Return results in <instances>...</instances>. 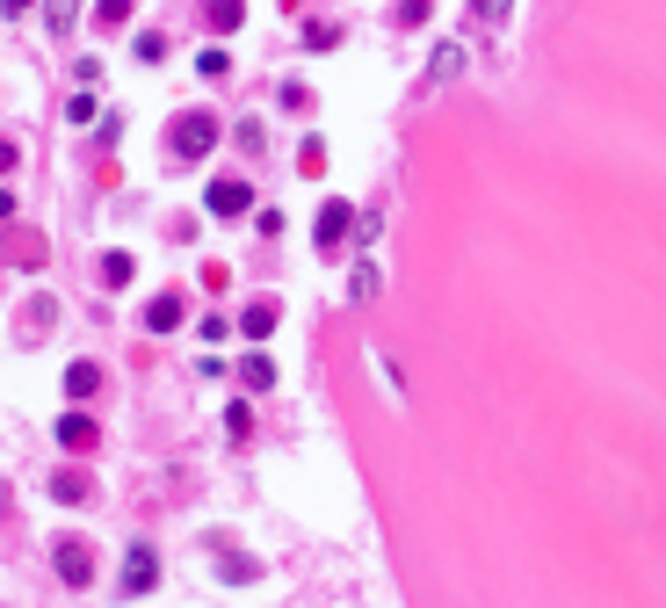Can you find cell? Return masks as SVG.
Wrapping results in <instances>:
<instances>
[{
    "mask_svg": "<svg viewBox=\"0 0 666 608\" xmlns=\"http://www.w3.org/2000/svg\"><path fill=\"white\" fill-rule=\"evenodd\" d=\"M210 145H218V116H210V109L174 116V131H167V152H174V160H203Z\"/></svg>",
    "mask_w": 666,
    "mask_h": 608,
    "instance_id": "obj_1",
    "label": "cell"
},
{
    "mask_svg": "<svg viewBox=\"0 0 666 608\" xmlns=\"http://www.w3.org/2000/svg\"><path fill=\"white\" fill-rule=\"evenodd\" d=\"M51 558H58V580H66V587H95V551H87V543H73V536H66Z\"/></svg>",
    "mask_w": 666,
    "mask_h": 608,
    "instance_id": "obj_2",
    "label": "cell"
},
{
    "mask_svg": "<svg viewBox=\"0 0 666 608\" xmlns=\"http://www.w3.org/2000/svg\"><path fill=\"white\" fill-rule=\"evenodd\" d=\"M348 225H355V203H341V196H333V203L319 210V254H341Z\"/></svg>",
    "mask_w": 666,
    "mask_h": 608,
    "instance_id": "obj_3",
    "label": "cell"
},
{
    "mask_svg": "<svg viewBox=\"0 0 666 608\" xmlns=\"http://www.w3.org/2000/svg\"><path fill=\"white\" fill-rule=\"evenodd\" d=\"M160 587V558L145 551V543H131V558H124V594H153Z\"/></svg>",
    "mask_w": 666,
    "mask_h": 608,
    "instance_id": "obj_4",
    "label": "cell"
},
{
    "mask_svg": "<svg viewBox=\"0 0 666 608\" xmlns=\"http://www.w3.org/2000/svg\"><path fill=\"white\" fill-rule=\"evenodd\" d=\"M210 218H239V210H247L254 203V189H247V181H210Z\"/></svg>",
    "mask_w": 666,
    "mask_h": 608,
    "instance_id": "obj_5",
    "label": "cell"
},
{
    "mask_svg": "<svg viewBox=\"0 0 666 608\" xmlns=\"http://www.w3.org/2000/svg\"><path fill=\"white\" fill-rule=\"evenodd\" d=\"M58 442H66V449H80V456H87V449L102 442V428H95V420H87V413H66V420H58Z\"/></svg>",
    "mask_w": 666,
    "mask_h": 608,
    "instance_id": "obj_6",
    "label": "cell"
},
{
    "mask_svg": "<svg viewBox=\"0 0 666 608\" xmlns=\"http://www.w3.org/2000/svg\"><path fill=\"white\" fill-rule=\"evenodd\" d=\"M181 326V297L174 290H160L153 304H145V333H174Z\"/></svg>",
    "mask_w": 666,
    "mask_h": 608,
    "instance_id": "obj_7",
    "label": "cell"
},
{
    "mask_svg": "<svg viewBox=\"0 0 666 608\" xmlns=\"http://www.w3.org/2000/svg\"><path fill=\"white\" fill-rule=\"evenodd\" d=\"M203 22L218 29V37H232V29L247 22V0H203Z\"/></svg>",
    "mask_w": 666,
    "mask_h": 608,
    "instance_id": "obj_8",
    "label": "cell"
},
{
    "mask_svg": "<svg viewBox=\"0 0 666 608\" xmlns=\"http://www.w3.org/2000/svg\"><path fill=\"white\" fill-rule=\"evenodd\" d=\"M239 333H247V341H268V333H276V304H247V319H239Z\"/></svg>",
    "mask_w": 666,
    "mask_h": 608,
    "instance_id": "obj_9",
    "label": "cell"
},
{
    "mask_svg": "<svg viewBox=\"0 0 666 608\" xmlns=\"http://www.w3.org/2000/svg\"><path fill=\"white\" fill-rule=\"evenodd\" d=\"M239 384H247V391H268V384H276V362H268V355H247V362H239Z\"/></svg>",
    "mask_w": 666,
    "mask_h": 608,
    "instance_id": "obj_10",
    "label": "cell"
},
{
    "mask_svg": "<svg viewBox=\"0 0 666 608\" xmlns=\"http://www.w3.org/2000/svg\"><path fill=\"white\" fill-rule=\"evenodd\" d=\"M66 391H73V399H95V391H102V370H95V362H73V370H66Z\"/></svg>",
    "mask_w": 666,
    "mask_h": 608,
    "instance_id": "obj_11",
    "label": "cell"
},
{
    "mask_svg": "<svg viewBox=\"0 0 666 608\" xmlns=\"http://www.w3.org/2000/svg\"><path fill=\"white\" fill-rule=\"evenodd\" d=\"M457 73H464V51H457V44H442V51H435V66H428V80H457Z\"/></svg>",
    "mask_w": 666,
    "mask_h": 608,
    "instance_id": "obj_12",
    "label": "cell"
},
{
    "mask_svg": "<svg viewBox=\"0 0 666 608\" xmlns=\"http://www.w3.org/2000/svg\"><path fill=\"white\" fill-rule=\"evenodd\" d=\"M102 283L124 290V283H131V254H102Z\"/></svg>",
    "mask_w": 666,
    "mask_h": 608,
    "instance_id": "obj_13",
    "label": "cell"
},
{
    "mask_svg": "<svg viewBox=\"0 0 666 608\" xmlns=\"http://www.w3.org/2000/svg\"><path fill=\"white\" fill-rule=\"evenodd\" d=\"M51 493L66 500V507H80V500H87V478H73V471H58V478H51Z\"/></svg>",
    "mask_w": 666,
    "mask_h": 608,
    "instance_id": "obj_14",
    "label": "cell"
},
{
    "mask_svg": "<svg viewBox=\"0 0 666 608\" xmlns=\"http://www.w3.org/2000/svg\"><path fill=\"white\" fill-rule=\"evenodd\" d=\"M95 22L102 29H124L131 22V0H95Z\"/></svg>",
    "mask_w": 666,
    "mask_h": 608,
    "instance_id": "obj_15",
    "label": "cell"
},
{
    "mask_svg": "<svg viewBox=\"0 0 666 608\" xmlns=\"http://www.w3.org/2000/svg\"><path fill=\"white\" fill-rule=\"evenodd\" d=\"M44 15H51V29H58V37H66V29L80 22V0H51V8H44Z\"/></svg>",
    "mask_w": 666,
    "mask_h": 608,
    "instance_id": "obj_16",
    "label": "cell"
},
{
    "mask_svg": "<svg viewBox=\"0 0 666 608\" xmlns=\"http://www.w3.org/2000/svg\"><path fill=\"white\" fill-rule=\"evenodd\" d=\"M297 167H305V174H326V145H319V138H305V152H297Z\"/></svg>",
    "mask_w": 666,
    "mask_h": 608,
    "instance_id": "obj_17",
    "label": "cell"
},
{
    "mask_svg": "<svg viewBox=\"0 0 666 608\" xmlns=\"http://www.w3.org/2000/svg\"><path fill=\"white\" fill-rule=\"evenodd\" d=\"M507 8H514V0H471V15H478V22H507Z\"/></svg>",
    "mask_w": 666,
    "mask_h": 608,
    "instance_id": "obj_18",
    "label": "cell"
},
{
    "mask_svg": "<svg viewBox=\"0 0 666 608\" xmlns=\"http://www.w3.org/2000/svg\"><path fill=\"white\" fill-rule=\"evenodd\" d=\"M138 58H145V66H160V58H167V37H153V29H145V37H138Z\"/></svg>",
    "mask_w": 666,
    "mask_h": 608,
    "instance_id": "obj_19",
    "label": "cell"
},
{
    "mask_svg": "<svg viewBox=\"0 0 666 608\" xmlns=\"http://www.w3.org/2000/svg\"><path fill=\"white\" fill-rule=\"evenodd\" d=\"M66 124H95V95H73L66 102Z\"/></svg>",
    "mask_w": 666,
    "mask_h": 608,
    "instance_id": "obj_20",
    "label": "cell"
},
{
    "mask_svg": "<svg viewBox=\"0 0 666 608\" xmlns=\"http://www.w3.org/2000/svg\"><path fill=\"white\" fill-rule=\"evenodd\" d=\"M22 167V152H15V138H0V174H15Z\"/></svg>",
    "mask_w": 666,
    "mask_h": 608,
    "instance_id": "obj_21",
    "label": "cell"
},
{
    "mask_svg": "<svg viewBox=\"0 0 666 608\" xmlns=\"http://www.w3.org/2000/svg\"><path fill=\"white\" fill-rule=\"evenodd\" d=\"M8 218H15V196H8V189H0V225H8Z\"/></svg>",
    "mask_w": 666,
    "mask_h": 608,
    "instance_id": "obj_22",
    "label": "cell"
},
{
    "mask_svg": "<svg viewBox=\"0 0 666 608\" xmlns=\"http://www.w3.org/2000/svg\"><path fill=\"white\" fill-rule=\"evenodd\" d=\"M0 15H29V0H0Z\"/></svg>",
    "mask_w": 666,
    "mask_h": 608,
    "instance_id": "obj_23",
    "label": "cell"
}]
</instances>
